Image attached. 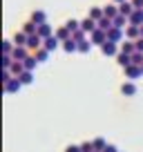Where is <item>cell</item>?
<instances>
[{
  "instance_id": "obj_31",
  "label": "cell",
  "mask_w": 143,
  "mask_h": 152,
  "mask_svg": "<svg viewBox=\"0 0 143 152\" xmlns=\"http://www.w3.org/2000/svg\"><path fill=\"white\" fill-rule=\"evenodd\" d=\"M72 38H74L76 43H83V40H85V31H83V29H78V31L72 34Z\"/></svg>"
},
{
  "instance_id": "obj_7",
  "label": "cell",
  "mask_w": 143,
  "mask_h": 152,
  "mask_svg": "<svg viewBox=\"0 0 143 152\" xmlns=\"http://www.w3.org/2000/svg\"><path fill=\"white\" fill-rule=\"evenodd\" d=\"M2 87H5V92H7V94H16V92H20L23 83H20L18 78H11V81H9V83H5Z\"/></svg>"
},
{
  "instance_id": "obj_24",
  "label": "cell",
  "mask_w": 143,
  "mask_h": 152,
  "mask_svg": "<svg viewBox=\"0 0 143 152\" xmlns=\"http://www.w3.org/2000/svg\"><path fill=\"white\" fill-rule=\"evenodd\" d=\"M14 49H16L14 40H5V43H2V56H11V54H14Z\"/></svg>"
},
{
  "instance_id": "obj_19",
  "label": "cell",
  "mask_w": 143,
  "mask_h": 152,
  "mask_svg": "<svg viewBox=\"0 0 143 152\" xmlns=\"http://www.w3.org/2000/svg\"><path fill=\"white\" fill-rule=\"evenodd\" d=\"M119 11H121V16L130 18V16H132L136 9H134V5H132V2H123V5H119Z\"/></svg>"
},
{
  "instance_id": "obj_1",
  "label": "cell",
  "mask_w": 143,
  "mask_h": 152,
  "mask_svg": "<svg viewBox=\"0 0 143 152\" xmlns=\"http://www.w3.org/2000/svg\"><path fill=\"white\" fill-rule=\"evenodd\" d=\"M107 40H110V43H123L125 40V31L119 29V27H112L110 31H107Z\"/></svg>"
},
{
  "instance_id": "obj_20",
  "label": "cell",
  "mask_w": 143,
  "mask_h": 152,
  "mask_svg": "<svg viewBox=\"0 0 143 152\" xmlns=\"http://www.w3.org/2000/svg\"><path fill=\"white\" fill-rule=\"evenodd\" d=\"M130 25H136V27H143V9H136L132 16H130Z\"/></svg>"
},
{
  "instance_id": "obj_15",
  "label": "cell",
  "mask_w": 143,
  "mask_h": 152,
  "mask_svg": "<svg viewBox=\"0 0 143 152\" xmlns=\"http://www.w3.org/2000/svg\"><path fill=\"white\" fill-rule=\"evenodd\" d=\"M27 40H29V36L25 31H16V36H14V45L16 47H27Z\"/></svg>"
},
{
  "instance_id": "obj_34",
  "label": "cell",
  "mask_w": 143,
  "mask_h": 152,
  "mask_svg": "<svg viewBox=\"0 0 143 152\" xmlns=\"http://www.w3.org/2000/svg\"><path fill=\"white\" fill-rule=\"evenodd\" d=\"M130 2L134 5V9H143V0H130Z\"/></svg>"
},
{
  "instance_id": "obj_37",
  "label": "cell",
  "mask_w": 143,
  "mask_h": 152,
  "mask_svg": "<svg viewBox=\"0 0 143 152\" xmlns=\"http://www.w3.org/2000/svg\"><path fill=\"white\" fill-rule=\"evenodd\" d=\"M114 5H123V2H128V0H112Z\"/></svg>"
},
{
  "instance_id": "obj_11",
  "label": "cell",
  "mask_w": 143,
  "mask_h": 152,
  "mask_svg": "<svg viewBox=\"0 0 143 152\" xmlns=\"http://www.w3.org/2000/svg\"><path fill=\"white\" fill-rule=\"evenodd\" d=\"M125 38H128V40H139V38H141V27L130 25V27L125 29Z\"/></svg>"
},
{
  "instance_id": "obj_14",
  "label": "cell",
  "mask_w": 143,
  "mask_h": 152,
  "mask_svg": "<svg viewBox=\"0 0 143 152\" xmlns=\"http://www.w3.org/2000/svg\"><path fill=\"white\" fill-rule=\"evenodd\" d=\"M103 11H105V18H110V20H114L116 16H121V11H119V5H107V7H103Z\"/></svg>"
},
{
  "instance_id": "obj_39",
  "label": "cell",
  "mask_w": 143,
  "mask_h": 152,
  "mask_svg": "<svg viewBox=\"0 0 143 152\" xmlns=\"http://www.w3.org/2000/svg\"><path fill=\"white\" fill-rule=\"evenodd\" d=\"M94 152H98V150H94Z\"/></svg>"
},
{
  "instance_id": "obj_13",
  "label": "cell",
  "mask_w": 143,
  "mask_h": 152,
  "mask_svg": "<svg viewBox=\"0 0 143 152\" xmlns=\"http://www.w3.org/2000/svg\"><path fill=\"white\" fill-rule=\"evenodd\" d=\"M43 47L47 49L49 54H52V52H56V49L61 47V40H58L56 36H52V38H47V40H45V43H43Z\"/></svg>"
},
{
  "instance_id": "obj_5",
  "label": "cell",
  "mask_w": 143,
  "mask_h": 152,
  "mask_svg": "<svg viewBox=\"0 0 143 152\" xmlns=\"http://www.w3.org/2000/svg\"><path fill=\"white\" fill-rule=\"evenodd\" d=\"M119 49L123 54H128V56H132V54H136V43H134V40H128V38H125L123 43L119 45Z\"/></svg>"
},
{
  "instance_id": "obj_3",
  "label": "cell",
  "mask_w": 143,
  "mask_h": 152,
  "mask_svg": "<svg viewBox=\"0 0 143 152\" xmlns=\"http://www.w3.org/2000/svg\"><path fill=\"white\" fill-rule=\"evenodd\" d=\"M141 76H143V67H139V65L125 67V78H130V81H136V78H141Z\"/></svg>"
},
{
  "instance_id": "obj_29",
  "label": "cell",
  "mask_w": 143,
  "mask_h": 152,
  "mask_svg": "<svg viewBox=\"0 0 143 152\" xmlns=\"http://www.w3.org/2000/svg\"><path fill=\"white\" fill-rule=\"evenodd\" d=\"M34 54H36V58H38V63H45V61H47V58H49V52H47V49H38V52H34Z\"/></svg>"
},
{
  "instance_id": "obj_12",
  "label": "cell",
  "mask_w": 143,
  "mask_h": 152,
  "mask_svg": "<svg viewBox=\"0 0 143 152\" xmlns=\"http://www.w3.org/2000/svg\"><path fill=\"white\" fill-rule=\"evenodd\" d=\"M54 36H56L58 40H61V43H67V40H72V31H69V29L65 27V25H63V27H58Z\"/></svg>"
},
{
  "instance_id": "obj_22",
  "label": "cell",
  "mask_w": 143,
  "mask_h": 152,
  "mask_svg": "<svg viewBox=\"0 0 143 152\" xmlns=\"http://www.w3.org/2000/svg\"><path fill=\"white\" fill-rule=\"evenodd\" d=\"M63 49H65L67 54H74V52H78V43L72 38V40H67V43H63Z\"/></svg>"
},
{
  "instance_id": "obj_21",
  "label": "cell",
  "mask_w": 143,
  "mask_h": 152,
  "mask_svg": "<svg viewBox=\"0 0 143 152\" xmlns=\"http://www.w3.org/2000/svg\"><path fill=\"white\" fill-rule=\"evenodd\" d=\"M31 20H34V23H36V25H45V23H47V16H45V11H34V14H31Z\"/></svg>"
},
{
  "instance_id": "obj_4",
  "label": "cell",
  "mask_w": 143,
  "mask_h": 152,
  "mask_svg": "<svg viewBox=\"0 0 143 152\" xmlns=\"http://www.w3.org/2000/svg\"><path fill=\"white\" fill-rule=\"evenodd\" d=\"M43 43H45V40L38 36V34H36V36H29V40H27V49H29V52H31V49H34V52H38V49H43Z\"/></svg>"
},
{
  "instance_id": "obj_30",
  "label": "cell",
  "mask_w": 143,
  "mask_h": 152,
  "mask_svg": "<svg viewBox=\"0 0 143 152\" xmlns=\"http://www.w3.org/2000/svg\"><path fill=\"white\" fill-rule=\"evenodd\" d=\"M90 49H92V43H90V40H83V43H78V52H81V54H87Z\"/></svg>"
},
{
  "instance_id": "obj_23",
  "label": "cell",
  "mask_w": 143,
  "mask_h": 152,
  "mask_svg": "<svg viewBox=\"0 0 143 152\" xmlns=\"http://www.w3.org/2000/svg\"><path fill=\"white\" fill-rule=\"evenodd\" d=\"M18 81L23 83V85H31L34 83V72H23V74L18 76Z\"/></svg>"
},
{
  "instance_id": "obj_32",
  "label": "cell",
  "mask_w": 143,
  "mask_h": 152,
  "mask_svg": "<svg viewBox=\"0 0 143 152\" xmlns=\"http://www.w3.org/2000/svg\"><path fill=\"white\" fill-rule=\"evenodd\" d=\"M81 152H94V143H92V141L81 143Z\"/></svg>"
},
{
  "instance_id": "obj_6",
  "label": "cell",
  "mask_w": 143,
  "mask_h": 152,
  "mask_svg": "<svg viewBox=\"0 0 143 152\" xmlns=\"http://www.w3.org/2000/svg\"><path fill=\"white\" fill-rule=\"evenodd\" d=\"M54 34H56V31H54V27H52V25H49V23H45V25H38V36L43 38V40H47V38H52Z\"/></svg>"
},
{
  "instance_id": "obj_33",
  "label": "cell",
  "mask_w": 143,
  "mask_h": 152,
  "mask_svg": "<svg viewBox=\"0 0 143 152\" xmlns=\"http://www.w3.org/2000/svg\"><path fill=\"white\" fill-rule=\"evenodd\" d=\"M65 152H81V145H67Z\"/></svg>"
},
{
  "instance_id": "obj_25",
  "label": "cell",
  "mask_w": 143,
  "mask_h": 152,
  "mask_svg": "<svg viewBox=\"0 0 143 152\" xmlns=\"http://www.w3.org/2000/svg\"><path fill=\"white\" fill-rule=\"evenodd\" d=\"M23 65H25V69H27V72H34V67L38 65V58H36V54H31V56H29L27 61L23 63Z\"/></svg>"
},
{
  "instance_id": "obj_18",
  "label": "cell",
  "mask_w": 143,
  "mask_h": 152,
  "mask_svg": "<svg viewBox=\"0 0 143 152\" xmlns=\"http://www.w3.org/2000/svg\"><path fill=\"white\" fill-rule=\"evenodd\" d=\"M116 63H119V65L125 69V67H130V65H132V56H128V54L119 52V54H116Z\"/></svg>"
},
{
  "instance_id": "obj_28",
  "label": "cell",
  "mask_w": 143,
  "mask_h": 152,
  "mask_svg": "<svg viewBox=\"0 0 143 152\" xmlns=\"http://www.w3.org/2000/svg\"><path fill=\"white\" fill-rule=\"evenodd\" d=\"M65 27L69 29L72 34H74V31H78V29H81V23H78V20H74V18H72V20H67V23H65Z\"/></svg>"
},
{
  "instance_id": "obj_8",
  "label": "cell",
  "mask_w": 143,
  "mask_h": 152,
  "mask_svg": "<svg viewBox=\"0 0 143 152\" xmlns=\"http://www.w3.org/2000/svg\"><path fill=\"white\" fill-rule=\"evenodd\" d=\"M121 94L123 96H136V85H134V81H125L123 85H121Z\"/></svg>"
},
{
  "instance_id": "obj_16",
  "label": "cell",
  "mask_w": 143,
  "mask_h": 152,
  "mask_svg": "<svg viewBox=\"0 0 143 152\" xmlns=\"http://www.w3.org/2000/svg\"><path fill=\"white\" fill-rule=\"evenodd\" d=\"M23 31L27 34V36H36V34H38V25L34 23V20H27V23L23 25Z\"/></svg>"
},
{
  "instance_id": "obj_9",
  "label": "cell",
  "mask_w": 143,
  "mask_h": 152,
  "mask_svg": "<svg viewBox=\"0 0 143 152\" xmlns=\"http://www.w3.org/2000/svg\"><path fill=\"white\" fill-rule=\"evenodd\" d=\"M81 29L85 34H94L96 29H98V25H96V20H92V18H85V20H81Z\"/></svg>"
},
{
  "instance_id": "obj_26",
  "label": "cell",
  "mask_w": 143,
  "mask_h": 152,
  "mask_svg": "<svg viewBox=\"0 0 143 152\" xmlns=\"http://www.w3.org/2000/svg\"><path fill=\"white\" fill-rule=\"evenodd\" d=\"M92 143H94V150H98V152H103L105 148H107V141H105L103 137H96V139H92Z\"/></svg>"
},
{
  "instance_id": "obj_38",
  "label": "cell",
  "mask_w": 143,
  "mask_h": 152,
  "mask_svg": "<svg viewBox=\"0 0 143 152\" xmlns=\"http://www.w3.org/2000/svg\"><path fill=\"white\" fill-rule=\"evenodd\" d=\"M141 38H143V27H141Z\"/></svg>"
},
{
  "instance_id": "obj_10",
  "label": "cell",
  "mask_w": 143,
  "mask_h": 152,
  "mask_svg": "<svg viewBox=\"0 0 143 152\" xmlns=\"http://www.w3.org/2000/svg\"><path fill=\"white\" fill-rule=\"evenodd\" d=\"M101 52H103L105 56H116V54H119L121 49H119V45H116V43H110V40H107V43H105L103 47H101Z\"/></svg>"
},
{
  "instance_id": "obj_2",
  "label": "cell",
  "mask_w": 143,
  "mask_h": 152,
  "mask_svg": "<svg viewBox=\"0 0 143 152\" xmlns=\"http://www.w3.org/2000/svg\"><path fill=\"white\" fill-rule=\"evenodd\" d=\"M90 43H92V45H98V47H103V45L107 43V34L101 31V29H96L94 34H90Z\"/></svg>"
},
{
  "instance_id": "obj_35",
  "label": "cell",
  "mask_w": 143,
  "mask_h": 152,
  "mask_svg": "<svg viewBox=\"0 0 143 152\" xmlns=\"http://www.w3.org/2000/svg\"><path fill=\"white\" fill-rule=\"evenodd\" d=\"M103 152H119V148H116V145H112V143H107V148H105Z\"/></svg>"
},
{
  "instance_id": "obj_27",
  "label": "cell",
  "mask_w": 143,
  "mask_h": 152,
  "mask_svg": "<svg viewBox=\"0 0 143 152\" xmlns=\"http://www.w3.org/2000/svg\"><path fill=\"white\" fill-rule=\"evenodd\" d=\"M130 18H125V16H116L114 18V27H119V29H128L130 27Z\"/></svg>"
},
{
  "instance_id": "obj_17",
  "label": "cell",
  "mask_w": 143,
  "mask_h": 152,
  "mask_svg": "<svg viewBox=\"0 0 143 152\" xmlns=\"http://www.w3.org/2000/svg\"><path fill=\"white\" fill-rule=\"evenodd\" d=\"M87 18L96 20V23H98L101 18H105V11H103V7H92V9H90V14H87Z\"/></svg>"
},
{
  "instance_id": "obj_36",
  "label": "cell",
  "mask_w": 143,
  "mask_h": 152,
  "mask_svg": "<svg viewBox=\"0 0 143 152\" xmlns=\"http://www.w3.org/2000/svg\"><path fill=\"white\" fill-rule=\"evenodd\" d=\"M134 43H136V52L143 54V38H139V40H134Z\"/></svg>"
}]
</instances>
